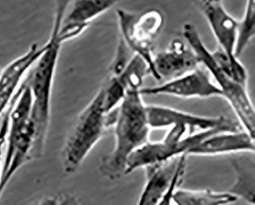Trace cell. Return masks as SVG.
I'll use <instances>...</instances> for the list:
<instances>
[{
    "instance_id": "1",
    "label": "cell",
    "mask_w": 255,
    "mask_h": 205,
    "mask_svg": "<svg viewBox=\"0 0 255 205\" xmlns=\"http://www.w3.org/2000/svg\"><path fill=\"white\" fill-rule=\"evenodd\" d=\"M68 3V1L55 2L53 26L45 50L28 71L26 79L23 81L32 95L31 117L35 126V158L42 155L49 127L52 88L62 45L58 32Z\"/></svg>"
},
{
    "instance_id": "2",
    "label": "cell",
    "mask_w": 255,
    "mask_h": 205,
    "mask_svg": "<svg viewBox=\"0 0 255 205\" xmlns=\"http://www.w3.org/2000/svg\"><path fill=\"white\" fill-rule=\"evenodd\" d=\"M141 89H131L116 109L115 147L101 161L102 175L111 181L124 176L127 162L136 149L149 142L150 127Z\"/></svg>"
},
{
    "instance_id": "3",
    "label": "cell",
    "mask_w": 255,
    "mask_h": 205,
    "mask_svg": "<svg viewBox=\"0 0 255 205\" xmlns=\"http://www.w3.org/2000/svg\"><path fill=\"white\" fill-rule=\"evenodd\" d=\"M31 110L32 95L22 82L12 99L8 117L6 151L0 176V196L17 171L35 158V126Z\"/></svg>"
},
{
    "instance_id": "4",
    "label": "cell",
    "mask_w": 255,
    "mask_h": 205,
    "mask_svg": "<svg viewBox=\"0 0 255 205\" xmlns=\"http://www.w3.org/2000/svg\"><path fill=\"white\" fill-rule=\"evenodd\" d=\"M182 35L199 58L201 65L216 80V85L222 91L223 99H226L232 107L241 127L255 139V108L248 93L247 86L233 80L218 65L212 52L204 44L197 29L192 24H184Z\"/></svg>"
},
{
    "instance_id": "5",
    "label": "cell",
    "mask_w": 255,
    "mask_h": 205,
    "mask_svg": "<svg viewBox=\"0 0 255 205\" xmlns=\"http://www.w3.org/2000/svg\"><path fill=\"white\" fill-rule=\"evenodd\" d=\"M107 129L104 90L101 87L95 98L78 117L64 143L61 158L65 173L71 175L79 169Z\"/></svg>"
},
{
    "instance_id": "6",
    "label": "cell",
    "mask_w": 255,
    "mask_h": 205,
    "mask_svg": "<svg viewBox=\"0 0 255 205\" xmlns=\"http://www.w3.org/2000/svg\"><path fill=\"white\" fill-rule=\"evenodd\" d=\"M231 128H217L190 135L186 128L179 125L170 127L162 140L147 142L136 149L127 162L125 175L139 169L159 165L171 159L186 155L188 151L211 135L222 132H237Z\"/></svg>"
},
{
    "instance_id": "7",
    "label": "cell",
    "mask_w": 255,
    "mask_h": 205,
    "mask_svg": "<svg viewBox=\"0 0 255 205\" xmlns=\"http://www.w3.org/2000/svg\"><path fill=\"white\" fill-rule=\"evenodd\" d=\"M121 40L130 52L143 59L153 75V42L164 24V16L157 8H150L140 14L118 8Z\"/></svg>"
},
{
    "instance_id": "8",
    "label": "cell",
    "mask_w": 255,
    "mask_h": 205,
    "mask_svg": "<svg viewBox=\"0 0 255 205\" xmlns=\"http://www.w3.org/2000/svg\"><path fill=\"white\" fill-rule=\"evenodd\" d=\"M146 112L150 129H163L179 125L186 128L190 135L223 127L243 130L240 129V124L224 115L199 116L162 105H146Z\"/></svg>"
},
{
    "instance_id": "9",
    "label": "cell",
    "mask_w": 255,
    "mask_h": 205,
    "mask_svg": "<svg viewBox=\"0 0 255 205\" xmlns=\"http://www.w3.org/2000/svg\"><path fill=\"white\" fill-rule=\"evenodd\" d=\"M140 94L142 95H171L181 99L223 98L222 91L212 82L208 71L201 67L162 85L142 88L140 89Z\"/></svg>"
},
{
    "instance_id": "10",
    "label": "cell",
    "mask_w": 255,
    "mask_h": 205,
    "mask_svg": "<svg viewBox=\"0 0 255 205\" xmlns=\"http://www.w3.org/2000/svg\"><path fill=\"white\" fill-rule=\"evenodd\" d=\"M200 65L199 58L191 47L175 38L166 50L154 55L152 77L157 81L169 82L196 70Z\"/></svg>"
},
{
    "instance_id": "11",
    "label": "cell",
    "mask_w": 255,
    "mask_h": 205,
    "mask_svg": "<svg viewBox=\"0 0 255 205\" xmlns=\"http://www.w3.org/2000/svg\"><path fill=\"white\" fill-rule=\"evenodd\" d=\"M149 68L142 58L134 55L121 73L109 75L101 87L104 89V109L105 113L115 110L131 89H142V82Z\"/></svg>"
},
{
    "instance_id": "12",
    "label": "cell",
    "mask_w": 255,
    "mask_h": 205,
    "mask_svg": "<svg viewBox=\"0 0 255 205\" xmlns=\"http://www.w3.org/2000/svg\"><path fill=\"white\" fill-rule=\"evenodd\" d=\"M186 155L146 168V180L136 205H156L175 179L186 170Z\"/></svg>"
},
{
    "instance_id": "13",
    "label": "cell",
    "mask_w": 255,
    "mask_h": 205,
    "mask_svg": "<svg viewBox=\"0 0 255 205\" xmlns=\"http://www.w3.org/2000/svg\"><path fill=\"white\" fill-rule=\"evenodd\" d=\"M196 4L206 18L219 48L231 59H239L235 57L238 21L226 11L221 1H198Z\"/></svg>"
},
{
    "instance_id": "14",
    "label": "cell",
    "mask_w": 255,
    "mask_h": 205,
    "mask_svg": "<svg viewBox=\"0 0 255 205\" xmlns=\"http://www.w3.org/2000/svg\"><path fill=\"white\" fill-rule=\"evenodd\" d=\"M46 48L33 44L25 53L12 61L0 73V115L8 109L25 75Z\"/></svg>"
},
{
    "instance_id": "15",
    "label": "cell",
    "mask_w": 255,
    "mask_h": 205,
    "mask_svg": "<svg viewBox=\"0 0 255 205\" xmlns=\"http://www.w3.org/2000/svg\"><path fill=\"white\" fill-rule=\"evenodd\" d=\"M255 139L244 130L211 135L189 149L186 156H215L234 153H255Z\"/></svg>"
},
{
    "instance_id": "16",
    "label": "cell",
    "mask_w": 255,
    "mask_h": 205,
    "mask_svg": "<svg viewBox=\"0 0 255 205\" xmlns=\"http://www.w3.org/2000/svg\"><path fill=\"white\" fill-rule=\"evenodd\" d=\"M116 1L112 0H77L68 2L62 25L89 26L97 17L111 9Z\"/></svg>"
},
{
    "instance_id": "17",
    "label": "cell",
    "mask_w": 255,
    "mask_h": 205,
    "mask_svg": "<svg viewBox=\"0 0 255 205\" xmlns=\"http://www.w3.org/2000/svg\"><path fill=\"white\" fill-rule=\"evenodd\" d=\"M239 199L228 192L177 189L172 196L173 205H230Z\"/></svg>"
},
{
    "instance_id": "18",
    "label": "cell",
    "mask_w": 255,
    "mask_h": 205,
    "mask_svg": "<svg viewBox=\"0 0 255 205\" xmlns=\"http://www.w3.org/2000/svg\"><path fill=\"white\" fill-rule=\"evenodd\" d=\"M232 166L236 173V181L229 193L250 205H255V166L254 162L247 159H235Z\"/></svg>"
},
{
    "instance_id": "19",
    "label": "cell",
    "mask_w": 255,
    "mask_h": 205,
    "mask_svg": "<svg viewBox=\"0 0 255 205\" xmlns=\"http://www.w3.org/2000/svg\"><path fill=\"white\" fill-rule=\"evenodd\" d=\"M255 34V1H248L243 18L238 22L235 57L239 58Z\"/></svg>"
},
{
    "instance_id": "20",
    "label": "cell",
    "mask_w": 255,
    "mask_h": 205,
    "mask_svg": "<svg viewBox=\"0 0 255 205\" xmlns=\"http://www.w3.org/2000/svg\"><path fill=\"white\" fill-rule=\"evenodd\" d=\"M212 55L216 63L233 80L247 86L248 74L246 68L239 59H231L223 51L218 48L212 52Z\"/></svg>"
},
{
    "instance_id": "21",
    "label": "cell",
    "mask_w": 255,
    "mask_h": 205,
    "mask_svg": "<svg viewBox=\"0 0 255 205\" xmlns=\"http://www.w3.org/2000/svg\"><path fill=\"white\" fill-rule=\"evenodd\" d=\"M184 174H181V175H179V176L175 179L174 182H173V183L171 185L169 190L166 192L164 196L161 199L159 203L156 205H173V202H172L173 193H174L175 190L179 187V185L182 183Z\"/></svg>"
},
{
    "instance_id": "22",
    "label": "cell",
    "mask_w": 255,
    "mask_h": 205,
    "mask_svg": "<svg viewBox=\"0 0 255 205\" xmlns=\"http://www.w3.org/2000/svg\"><path fill=\"white\" fill-rule=\"evenodd\" d=\"M12 105V102H11ZM9 105L8 109L5 111L2 124L0 125V150H2L3 145H5L6 140L7 132H8V117H9L10 109L12 105Z\"/></svg>"
},
{
    "instance_id": "23",
    "label": "cell",
    "mask_w": 255,
    "mask_h": 205,
    "mask_svg": "<svg viewBox=\"0 0 255 205\" xmlns=\"http://www.w3.org/2000/svg\"><path fill=\"white\" fill-rule=\"evenodd\" d=\"M35 205H58V202L55 198L48 197L42 199Z\"/></svg>"
},
{
    "instance_id": "24",
    "label": "cell",
    "mask_w": 255,
    "mask_h": 205,
    "mask_svg": "<svg viewBox=\"0 0 255 205\" xmlns=\"http://www.w3.org/2000/svg\"><path fill=\"white\" fill-rule=\"evenodd\" d=\"M58 205H77V204L75 203V201L69 199V200L65 201L61 204H58Z\"/></svg>"
},
{
    "instance_id": "25",
    "label": "cell",
    "mask_w": 255,
    "mask_h": 205,
    "mask_svg": "<svg viewBox=\"0 0 255 205\" xmlns=\"http://www.w3.org/2000/svg\"><path fill=\"white\" fill-rule=\"evenodd\" d=\"M2 150H0V176H1V167H2Z\"/></svg>"
}]
</instances>
